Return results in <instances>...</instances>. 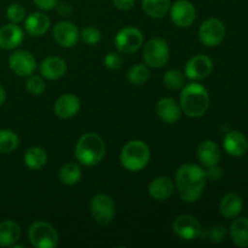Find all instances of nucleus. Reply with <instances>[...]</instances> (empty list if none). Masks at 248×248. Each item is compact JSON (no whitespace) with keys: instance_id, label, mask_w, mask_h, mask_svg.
Segmentation results:
<instances>
[{"instance_id":"obj_1","label":"nucleus","mask_w":248,"mask_h":248,"mask_svg":"<svg viewBox=\"0 0 248 248\" xmlns=\"http://www.w3.org/2000/svg\"><path fill=\"white\" fill-rule=\"evenodd\" d=\"M206 172L198 165H183L176 172V186L179 198L186 202H196L205 189Z\"/></svg>"},{"instance_id":"obj_2","label":"nucleus","mask_w":248,"mask_h":248,"mask_svg":"<svg viewBox=\"0 0 248 248\" xmlns=\"http://www.w3.org/2000/svg\"><path fill=\"white\" fill-rule=\"evenodd\" d=\"M182 111L190 118H200L210 107V94L207 90L198 82L184 85L179 97Z\"/></svg>"},{"instance_id":"obj_3","label":"nucleus","mask_w":248,"mask_h":248,"mask_svg":"<svg viewBox=\"0 0 248 248\" xmlns=\"http://www.w3.org/2000/svg\"><path fill=\"white\" fill-rule=\"evenodd\" d=\"M106 144L98 135L89 132L79 138L75 147V157L85 166H94L103 160Z\"/></svg>"},{"instance_id":"obj_4","label":"nucleus","mask_w":248,"mask_h":248,"mask_svg":"<svg viewBox=\"0 0 248 248\" xmlns=\"http://www.w3.org/2000/svg\"><path fill=\"white\" fill-rule=\"evenodd\" d=\"M150 161L149 147L143 140H130L120 153V162L127 171L138 172L145 169Z\"/></svg>"},{"instance_id":"obj_5","label":"nucleus","mask_w":248,"mask_h":248,"mask_svg":"<svg viewBox=\"0 0 248 248\" xmlns=\"http://www.w3.org/2000/svg\"><path fill=\"white\" fill-rule=\"evenodd\" d=\"M28 239L31 246L36 248H53L58 245V234L48 223L38 220L28 229Z\"/></svg>"},{"instance_id":"obj_6","label":"nucleus","mask_w":248,"mask_h":248,"mask_svg":"<svg viewBox=\"0 0 248 248\" xmlns=\"http://www.w3.org/2000/svg\"><path fill=\"white\" fill-rule=\"evenodd\" d=\"M143 57L149 67L162 68L170 60L169 45L160 38L150 39L143 48Z\"/></svg>"},{"instance_id":"obj_7","label":"nucleus","mask_w":248,"mask_h":248,"mask_svg":"<svg viewBox=\"0 0 248 248\" xmlns=\"http://www.w3.org/2000/svg\"><path fill=\"white\" fill-rule=\"evenodd\" d=\"M92 218L98 224L107 225L114 219L115 216V203L113 199L104 194H97L92 198L90 203Z\"/></svg>"},{"instance_id":"obj_8","label":"nucleus","mask_w":248,"mask_h":248,"mask_svg":"<svg viewBox=\"0 0 248 248\" xmlns=\"http://www.w3.org/2000/svg\"><path fill=\"white\" fill-rule=\"evenodd\" d=\"M225 38V26L220 19L208 18L199 28V39L207 47L219 45Z\"/></svg>"},{"instance_id":"obj_9","label":"nucleus","mask_w":248,"mask_h":248,"mask_svg":"<svg viewBox=\"0 0 248 248\" xmlns=\"http://www.w3.org/2000/svg\"><path fill=\"white\" fill-rule=\"evenodd\" d=\"M143 45V34L135 27L120 29L115 36V46L121 53H133Z\"/></svg>"},{"instance_id":"obj_10","label":"nucleus","mask_w":248,"mask_h":248,"mask_svg":"<svg viewBox=\"0 0 248 248\" xmlns=\"http://www.w3.org/2000/svg\"><path fill=\"white\" fill-rule=\"evenodd\" d=\"M9 67L18 77H29L36 69L34 56L27 50H16L10 55Z\"/></svg>"},{"instance_id":"obj_11","label":"nucleus","mask_w":248,"mask_h":248,"mask_svg":"<svg viewBox=\"0 0 248 248\" xmlns=\"http://www.w3.org/2000/svg\"><path fill=\"white\" fill-rule=\"evenodd\" d=\"M171 21L179 28H188L196 18V10L189 0H177L170 7Z\"/></svg>"},{"instance_id":"obj_12","label":"nucleus","mask_w":248,"mask_h":248,"mask_svg":"<svg viewBox=\"0 0 248 248\" xmlns=\"http://www.w3.org/2000/svg\"><path fill=\"white\" fill-rule=\"evenodd\" d=\"M173 232L179 239L186 240V241H193V240L200 237L202 228L196 218L183 215L177 217L173 222Z\"/></svg>"},{"instance_id":"obj_13","label":"nucleus","mask_w":248,"mask_h":248,"mask_svg":"<svg viewBox=\"0 0 248 248\" xmlns=\"http://www.w3.org/2000/svg\"><path fill=\"white\" fill-rule=\"evenodd\" d=\"M213 63L210 57L205 55H196L191 57L186 64L184 74L188 79L194 80H203L212 73Z\"/></svg>"},{"instance_id":"obj_14","label":"nucleus","mask_w":248,"mask_h":248,"mask_svg":"<svg viewBox=\"0 0 248 248\" xmlns=\"http://www.w3.org/2000/svg\"><path fill=\"white\" fill-rule=\"evenodd\" d=\"M52 35L56 43L62 46V47H72L78 43L80 38L77 26L67 21L58 22L53 27Z\"/></svg>"},{"instance_id":"obj_15","label":"nucleus","mask_w":248,"mask_h":248,"mask_svg":"<svg viewBox=\"0 0 248 248\" xmlns=\"http://www.w3.org/2000/svg\"><path fill=\"white\" fill-rule=\"evenodd\" d=\"M80 110V99L75 94L64 93L58 97L53 104V111L58 118L69 119L77 115Z\"/></svg>"},{"instance_id":"obj_16","label":"nucleus","mask_w":248,"mask_h":248,"mask_svg":"<svg viewBox=\"0 0 248 248\" xmlns=\"http://www.w3.org/2000/svg\"><path fill=\"white\" fill-rule=\"evenodd\" d=\"M24 39V33L16 23L5 24L0 28V47L14 50L18 47Z\"/></svg>"},{"instance_id":"obj_17","label":"nucleus","mask_w":248,"mask_h":248,"mask_svg":"<svg viewBox=\"0 0 248 248\" xmlns=\"http://www.w3.org/2000/svg\"><path fill=\"white\" fill-rule=\"evenodd\" d=\"M223 144H224L225 152L235 157L245 155L248 149V140L246 136L242 135L239 131H232V132L227 133Z\"/></svg>"},{"instance_id":"obj_18","label":"nucleus","mask_w":248,"mask_h":248,"mask_svg":"<svg viewBox=\"0 0 248 248\" xmlns=\"http://www.w3.org/2000/svg\"><path fill=\"white\" fill-rule=\"evenodd\" d=\"M156 114L164 123L176 124L181 119V106L172 98H162L156 104Z\"/></svg>"},{"instance_id":"obj_19","label":"nucleus","mask_w":248,"mask_h":248,"mask_svg":"<svg viewBox=\"0 0 248 248\" xmlns=\"http://www.w3.org/2000/svg\"><path fill=\"white\" fill-rule=\"evenodd\" d=\"M67 72V63L60 57H47L40 63V73L45 79L57 80Z\"/></svg>"},{"instance_id":"obj_20","label":"nucleus","mask_w":248,"mask_h":248,"mask_svg":"<svg viewBox=\"0 0 248 248\" xmlns=\"http://www.w3.org/2000/svg\"><path fill=\"white\" fill-rule=\"evenodd\" d=\"M148 191H149V195L153 199L164 201L172 196L174 191V184L169 177H157L154 181L150 182L149 186H148Z\"/></svg>"},{"instance_id":"obj_21","label":"nucleus","mask_w":248,"mask_h":248,"mask_svg":"<svg viewBox=\"0 0 248 248\" xmlns=\"http://www.w3.org/2000/svg\"><path fill=\"white\" fill-rule=\"evenodd\" d=\"M27 33L31 36H41L50 28V18L43 12H33L24 22Z\"/></svg>"},{"instance_id":"obj_22","label":"nucleus","mask_w":248,"mask_h":248,"mask_svg":"<svg viewBox=\"0 0 248 248\" xmlns=\"http://www.w3.org/2000/svg\"><path fill=\"white\" fill-rule=\"evenodd\" d=\"M198 157L203 166L211 167L218 165L220 160V150L212 140H203L199 144Z\"/></svg>"},{"instance_id":"obj_23","label":"nucleus","mask_w":248,"mask_h":248,"mask_svg":"<svg viewBox=\"0 0 248 248\" xmlns=\"http://www.w3.org/2000/svg\"><path fill=\"white\" fill-rule=\"evenodd\" d=\"M242 207H244V201L241 196L235 193H230L227 194L220 201L219 212L223 217L232 219L241 213Z\"/></svg>"},{"instance_id":"obj_24","label":"nucleus","mask_w":248,"mask_h":248,"mask_svg":"<svg viewBox=\"0 0 248 248\" xmlns=\"http://www.w3.org/2000/svg\"><path fill=\"white\" fill-rule=\"evenodd\" d=\"M21 237V227L14 220L0 222V247L15 246Z\"/></svg>"},{"instance_id":"obj_25","label":"nucleus","mask_w":248,"mask_h":248,"mask_svg":"<svg viewBox=\"0 0 248 248\" xmlns=\"http://www.w3.org/2000/svg\"><path fill=\"white\" fill-rule=\"evenodd\" d=\"M230 236L237 247H248V218H237L232 223Z\"/></svg>"},{"instance_id":"obj_26","label":"nucleus","mask_w":248,"mask_h":248,"mask_svg":"<svg viewBox=\"0 0 248 248\" xmlns=\"http://www.w3.org/2000/svg\"><path fill=\"white\" fill-rule=\"evenodd\" d=\"M171 7V0H142V9L153 18H162Z\"/></svg>"},{"instance_id":"obj_27","label":"nucleus","mask_w":248,"mask_h":248,"mask_svg":"<svg viewBox=\"0 0 248 248\" xmlns=\"http://www.w3.org/2000/svg\"><path fill=\"white\" fill-rule=\"evenodd\" d=\"M24 164L31 170H40L47 164V154L40 147H31L24 154Z\"/></svg>"},{"instance_id":"obj_28","label":"nucleus","mask_w":248,"mask_h":248,"mask_svg":"<svg viewBox=\"0 0 248 248\" xmlns=\"http://www.w3.org/2000/svg\"><path fill=\"white\" fill-rule=\"evenodd\" d=\"M60 181L65 186H74L81 178V169L75 162H69L60 170Z\"/></svg>"},{"instance_id":"obj_29","label":"nucleus","mask_w":248,"mask_h":248,"mask_svg":"<svg viewBox=\"0 0 248 248\" xmlns=\"http://www.w3.org/2000/svg\"><path fill=\"white\" fill-rule=\"evenodd\" d=\"M19 144V138L14 131L1 128L0 130V153L10 154L15 152Z\"/></svg>"},{"instance_id":"obj_30","label":"nucleus","mask_w":248,"mask_h":248,"mask_svg":"<svg viewBox=\"0 0 248 248\" xmlns=\"http://www.w3.org/2000/svg\"><path fill=\"white\" fill-rule=\"evenodd\" d=\"M127 79L132 85L140 86L147 82L149 79V69L144 64H136L131 67L127 72Z\"/></svg>"},{"instance_id":"obj_31","label":"nucleus","mask_w":248,"mask_h":248,"mask_svg":"<svg viewBox=\"0 0 248 248\" xmlns=\"http://www.w3.org/2000/svg\"><path fill=\"white\" fill-rule=\"evenodd\" d=\"M164 82L170 90L177 91V90L183 89V86L186 85V78L181 70L170 69L165 73Z\"/></svg>"},{"instance_id":"obj_32","label":"nucleus","mask_w":248,"mask_h":248,"mask_svg":"<svg viewBox=\"0 0 248 248\" xmlns=\"http://www.w3.org/2000/svg\"><path fill=\"white\" fill-rule=\"evenodd\" d=\"M203 239H207L208 241L213 242V244H219L227 236V229L224 225H215V227L207 228L203 230L200 235Z\"/></svg>"},{"instance_id":"obj_33","label":"nucleus","mask_w":248,"mask_h":248,"mask_svg":"<svg viewBox=\"0 0 248 248\" xmlns=\"http://www.w3.org/2000/svg\"><path fill=\"white\" fill-rule=\"evenodd\" d=\"M6 18L9 19L10 23L16 24L23 21L26 18V9H24L23 5L18 4V2L10 5L6 9Z\"/></svg>"},{"instance_id":"obj_34","label":"nucleus","mask_w":248,"mask_h":248,"mask_svg":"<svg viewBox=\"0 0 248 248\" xmlns=\"http://www.w3.org/2000/svg\"><path fill=\"white\" fill-rule=\"evenodd\" d=\"M26 87L29 93H31L33 96H40L45 91V81L43 80V78L38 77V75H29L26 82Z\"/></svg>"},{"instance_id":"obj_35","label":"nucleus","mask_w":248,"mask_h":248,"mask_svg":"<svg viewBox=\"0 0 248 248\" xmlns=\"http://www.w3.org/2000/svg\"><path fill=\"white\" fill-rule=\"evenodd\" d=\"M101 31L96 28V27H85L82 31L80 33V38L87 45H96L101 40Z\"/></svg>"},{"instance_id":"obj_36","label":"nucleus","mask_w":248,"mask_h":248,"mask_svg":"<svg viewBox=\"0 0 248 248\" xmlns=\"http://www.w3.org/2000/svg\"><path fill=\"white\" fill-rule=\"evenodd\" d=\"M121 64H123V58H121V56L118 55V53L110 52L104 57V65H106L108 69H119V68L121 67Z\"/></svg>"},{"instance_id":"obj_37","label":"nucleus","mask_w":248,"mask_h":248,"mask_svg":"<svg viewBox=\"0 0 248 248\" xmlns=\"http://www.w3.org/2000/svg\"><path fill=\"white\" fill-rule=\"evenodd\" d=\"M207 171L206 172V177L211 181H218V179L222 178L223 176V171L220 167H218V165H215V166L207 167Z\"/></svg>"},{"instance_id":"obj_38","label":"nucleus","mask_w":248,"mask_h":248,"mask_svg":"<svg viewBox=\"0 0 248 248\" xmlns=\"http://www.w3.org/2000/svg\"><path fill=\"white\" fill-rule=\"evenodd\" d=\"M33 1L39 9L44 10V11H50V10L55 9L58 4V0H33Z\"/></svg>"},{"instance_id":"obj_39","label":"nucleus","mask_w":248,"mask_h":248,"mask_svg":"<svg viewBox=\"0 0 248 248\" xmlns=\"http://www.w3.org/2000/svg\"><path fill=\"white\" fill-rule=\"evenodd\" d=\"M113 4L115 5L116 9L121 10V11H127L133 7L135 0H113Z\"/></svg>"},{"instance_id":"obj_40","label":"nucleus","mask_w":248,"mask_h":248,"mask_svg":"<svg viewBox=\"0 0 248 248\" xmlns=\"http://www.w3.org/2000/svg\"><path fill=\"white\" fill-rule=\"evenodd\" d=\"M57 11L61 16H69L72 14V7L68 4H57Z\"/></svg>"},{"instance_id":"obj_41","label":"nucleus","mask_w":248,"mask_h":248,"mask_svg":"<svg viewBox=\"0 0 248 248\" xmlns=\"http://www.w3.org/2000/svg\"><path fill=\"white\" fill-rule=\"evenodd\" d=\"M5 99H6V92H5L4 87L0 85V107L5 103Z\"/></svg>"}]
</instances>
